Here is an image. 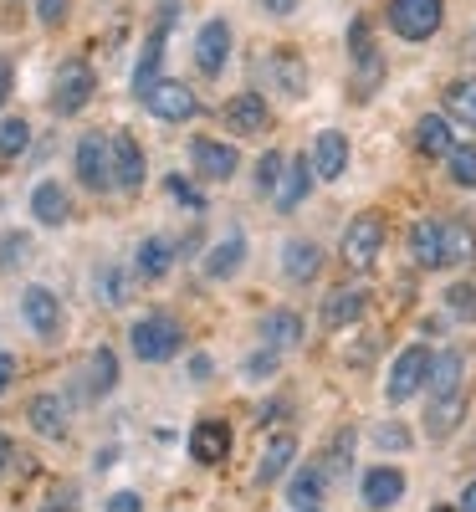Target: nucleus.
I'll list each match as a JSON object with an SVG mask.
<instances>
[{
    "instance_id": "f257e3e1",
    "label": "nucleus",
    "mask_w": 476,
    "mask_h": 512,
    "mask_svg": "<svg viewBox=\"0 0 476 512\" xmlns=\"http://www.w3.org/2000/svg\"><path fill=\"white\" fill-rule=\"evenodd\" d=\"M128 349H134L144 364H169L185 349V328L169 313H144V318H134V328H128Z\"/></svg>"
},
{
    "instance_id": "f03ea898",
    "label": "nucleus",
    "mask_w": 476,
    "mask_h": 512,
    "mask_svg": "<svg viewBox=\"0 0 476 512\" xmlns=\"http://www.w3.org/2000/svg\"><path fill=\"white\" fill-rule=\"evenodd\" d=\"M384 26L395 31L400 41H430L446 26V0H389Z\"/></svg>"
},
{
    "instance_id": "7ed1b4c3",
    "label": "nucleus",
    "mask_w": 476,
    "mask_h": 512,
    "mask_svg": "<svg viewBox=\"0 0 476 512\" xmlns=\"http://www.w3.org/2000/svg\"><path fill=\"white\" fill-rule=\"evenodd\" d=\"M384 236H389L384 216H379V210H364V216H354L349 231H343L338 256H343V262H349L354 272H369V267L379 262V251H384Z\"/></svg>"
},
{
    "instance_id": "20e7f679",
    "label": "nucleus",
    "mask_w": 476,
    "mask_h": 512,
    "mask_svg": "<svg viewBox=\"0 0 476 512\" xmlns=\"http://www.w3.org/2000/svg\"><path fill=\"white\" fill-rule=\"evenodd\" d=\"M430 354L425 344H410V349H400L395 354V364H389V379H384V400L389 405H405V400H415L420 390H425V379H430Z\"/></svg>"
},
{
    "instance_id": "39448f33",
    "label": "nucleus",
    "mask_w": 476,
    "mask_h": 512,
    "mask_svg": "<svg viewBox=\"0 0 476 512\" xmlns=\"http://www.w3.org/2000/svg\"><path fill=\"white\" fill-rule=\"evenodd\" d=\"M93 93H98L93 67L72 57V62H62L57 77H52V113H57V118H72V113H82V108L93 103Z\"/></svg>"
},
{
    "instance_id": "423d86ee",
    "label": "nucleus",
    "mask_w": 476,
    "mask_h": 512,
    "mask_svg": "<svg viewBox=\"0 0 476 512\" xmlns=\"http://www.w3.org/2000/svg\"><path fill=\"white\" fill-rule=\"evenodd\" d=\"M190 164H195L200 180L226 185L236 169H241V154H236V144H221V139H210V134H195V139H190Z\"/></svg>"
},
{
    "instance_id": "0eeeda50",
    "label": "nucleus",
    "mask_w": 476,
    "mask_h": 512,
    "mask_svg": "<svg viewBox=\"0 0 476 512\" xmlns=\"http://www.w3.org/2000/svg\"><path fill=\"white\" fill-rule=\"evenodd\" d=\"M108 159H113V190H123V195L144 190V149H139L134 134L113 128L108 134Z\"/></svg>"
},
{
    "instance_id": "6e6552de",
    "label": "nucleus",
    "mask_w": 476,
    "mask_h": 512,
    "mask_svg": "<svg viewBox=\"0 0 476 512\" xmlns=\"http://www.w3.org/2000/svg\"><path fill=\"white\" fill-rule=\"evenodd\" d=\"M77 180L88 185L93 195L113 190V159H108V134H82L77 139Z\"/></svg>"
},
{
    "instance_id": "1a4fd4ad",
    "label": "nucleus",
    "mask_w": 476,
    "mask_h": 512,
    "mask_svg": "<svg viewBox=\"0 0 476 512\" xmlns=\"http://www.w3.org/2000/svg\"><path fill=\"white\" fill-rule=\"evenodd\" d=\"M262 72L272 77V93H282V98H308V62H302L297 47H272L267 62H262Z\"/></svg>"
},
{
    "instance_id": "9d476101",
    "label": "nucleus",
    "mask_w": 476,
    "mask_h": 512,
    "mask_svg": "<svg viewBox=\"0 0 476 512\" xmlns=\"http://www.w3.org/2000/svg\"><path fill=\"white\" fill-rule=\"evenodd\" d=\"M144 108L159 118V123H190L195 113H200V98L185 88V82H154V88L144 93Z\"/></svg>"
},
{
    "instance_id": "9b49d317",
    "label": "nucleus",
    "mask_w": 476,
    "mask_h": 512,
    "mask_svg": "<svg viewBox=\"0 0 476 512\" xmlns=\"http://www.w3.org/2000/svg\"><path fill=\"white\" fill-rule=\"evenodd\" d=\"M21 318H26V328H31L36 338H57V333H62V297H57L52 287L31 282V287L21 292Z\"/></svg>"
},
{
    "instance_id": "f8f14e48",
    "label": "nucleus",
    "mask_w": 476,
    "mask_h": 512,
    "mask_svg": "<svg viewBox=\"0 0 476 512\" xmlns=\"http://www.w3.org/2000/svg\"><path fill=\"white\" fill-rule=\"evenodd\" d=\"M221 118H226L231 134H241V139H262L267 128H272V103H267L262 93H236V98L221 108Z\"/></svg>"
},
{
    "instance_id": "ddd939ff",
    "label": "nucleus",
    "mask_w": 476,
    "mask_h": 512,
    "mask_svg": "<svg viewBox=\"0 0 476 512\" xmlns=\"http://www.w3.org/2000/svg\"><path fill=\"white\" fill-rule=\"evenodd\" d=\"M231 21H221V16H210L205 26H200V36H195V67L205 72V77H221L226 72V62H231Z\"/></svg>"
},
{
    "instance_id": "4468645a",
    "label": "nucleus",
    "mask_w": 476,
    "mask_h": 512,
    "mask_svg": "<svg viewBox=\"0 0 476 512\" xmlns=\"http://www.w3.org/2000/svg\"><path fill=\"white\" fill-rule=\"evenodd\" d=\"M410 256L420 272H441L446 267V231H441V216H420L410 226Z\"/></svg>"
},
{
    "instance_id": "2eb2a0df",
    "label": "nucleus",
    "mask_w": 476,
    "mask_h": 512,
    "mask_svg": "<svg viewBox=\"0 0 476 512\" xmlns=\"http://www.w3.org/2000/svg\"><path fill=\"white\" fill-rule=\"evenodd\" d=\"M190 456H195L200 466H221V461L231 456V425L215 420V415L195 420V425H190Z\"/></svg>"
},
{
    "instance_id": "dca6fc26",
    "label": "nucleus",
    "mask_w": 476,
    "mask_h": 512,
    "mask_svg": "<svg viewBox=\"0 0 476 512\" xmlns=\"http://www.w3.org/2000/svg\"><path fill=\"white\" fill-rule=\"evenodd\" d=\"M313 175L323 180V185H333V180H343V169H349V139L338 134V128H323V134L313 139Z\"/></svg>"
},
{
    "instance_id": "f3484780",
    "label": "nucleus",
    "mask_w": 476,
    "mask_h": 512,
    "mask_svg": "<svg viewBox=\"0 0 476 512\" xmlns=\"http://www.w3.org/2000/svg\"><path fill=\"white\" fill-rule=\"evenodd\" d=\"M205 277L210 282H226V277H236L241 267H246V231H226L221 241H215L210 251H205Z\"/></svg>"
},
{
    "instance_id": "a211bd4d",
    "label": "nucleus",
    "mask_w": 476,
    "mask_h": 512,
    "mask_svg": "<svg viewBox=\"0 0 476 512\" xmlns=\"http://www.w3.org/2000/svg\"><path fill=\"white\" fill-rule=\"evenodd\" d=\"M169 267H175V241L169 236H144L134 246V277L139 282H164Z\"/></svg>"
},
{
    "instance_id": "6ab92c4d",
    "label": "nucleus",
    "mask_w": 476,
    "mask_h": 512,
    "mask_svg": "<svg viewBox=\"0 0 476 512\" xmlns=\"http://www.w3.org/2000/svg\"><path fill=\"white\" fill-rule=\"evenodd\" d=\"M364 308H369V292L364 287H333L328 297H323V328H354L359 318H364Z\"/></svg>"
},
{
    "instance_id": "aec40b11",
    "label": "nucleus",
    "mask_w": 476,
    "mask_h": 512,
    "mask_svg": "<svg viewBox=\"0 0 476 512\" xmlns=\"http://www.w3.org/2000/svg\"><path fill=\"white\" fill-rule=\"evenodd\" d=\"M282 272H287V282H302V287H308V282L323 272V246L308 241V236H292V241L282 246Z\"/></svg>"
},
{
    "instance_id": "412c9836",
    "label": "nucleus",
    "mask_w": 476,
    "mask_h": 512,
    "mask_svg": "<svg viewBox=\"0 0 476 512\" xmlns=\"http://www.w3.org/2000/svg\"><path fill=\"white\" fill-rule=\"evenodd\" d=\"M31 216H36V226H67V221H72V195H67V185L41 180V185L31 190Z\"/></svg>"
},
{
    "instance_id": "4be33fe9",
    "label": "nucleus",
    "mask_w": 476,
    "mask_h": 512,
    "mask_svg": "<svg viewBox=\"0 0 476 512\" xmlns=\"http://www.w3.org/2000/svg\"><path fill=\"white\" fill-rule=\"evenodd\" d=\"M292 461H297V436H292V431H277V436L262 446V461H256V482H262V487L282 482V477L292 472Z\"/></svg>"
},
{
    "instance_id": "5701e85b",
    "label": "nucleus",
    "mask_w": 476,
    "mask_h": 512,
    "mask_svg": "<svg viewBox=\"0 0 476 512\" xmlns=\"http://www.w3.org/2000/svg\"><path fill=\"white\" fill-rule=\"evenodd\" d=\"M461 420H466V390L441 395V400H430V410H425V436L430 441H451L461 431Z\"/></svg>"
},
{
    "instance_id": "b1692460",
    "label": "nucleus",
    "mask_w": 476,
    "mask_h": 512,
    "mask_svg": "<svg viewBox=\"0 0 476 512\" xmlns=\"http://www.w3.org/2000/svg\"><path fill=\"white\" fill-rule=\"evenodd\" d=\"M302 333H308V323H302L297 308H272V313L262 318V344L277 349V354L297 349V344H302Z\"/></svg>"
},
{
    "instance_id": "393cba45",
    "label": "nucleus",
    "mask_w": 476,
    "mask_h": 512,
    "mask_svg": "<svg viewBox=\"0 0 476 512\" xmlns=\"http://www.w3.org/2000/svg\"><path fill=\"white\" fill-rule=\"evenodd\" d=\"M405 497V472L400 466H369L364 472V507L384 512V507H395Z\"/></svg>"
},
{
    "instance_id": "a878e982",
    "label": "nucleus",
    "mask_w": 476,
    "mask_h": 512,
    "mask_svg": "<svg viewBox=\"0 0 476 512\" xmlns=\"http://www.w3.org/2000/svg\"><path fill=\"white\" fill-rule=\"evenodd\" d=\"M461 374H466V354H461V349H441L436 359H430V379H425L430 400H441V395H456V390H466V384H461Z\"/></svg>"
},
{
    "instance_id": "bb28decb",
    "label": "nucleus",
    "mask_w": 476,
    "mask_h": 512,
    "mask_svg": "<svg viewBox=\"0 0 476 512\" xmlns=\"http://www.w3.org/2000/svg\"><path fill=\"white\" fill-rule=\"evenodd\" d=\"M26 420H31L36 436L62 441V436H67V400H62V395H36V400L26 405Z\"/></svg>"
},
{
    "instance_id": "cd10ccee",
    "label": "nucleus",
    "mask_w": 476,
    "mask_h": 512,
    "mask_svg": "<svg viewBox=\"0 0 476 512\" xmlns=\"http://www.w3.org/2000/svg\"><path fill=\"white\" fill-rule=\"evenodd\" d=\"M415 149H420L425 159H446V154L456 149L451 118H446V113H425V118L415 123Z\"/></svg>"
},
{
    "instance_id": "c85d7f7f",
    "label": "nucleus",
    "mask_w": 476,
    "mask_h": 512,
    "mask_svg": "<svg viewBox=\"0 0 476 512\" xmlns=\"http://www.w3.org/2000/svg\"><path fill=\"white\" fill-rule=\"evenodd\" d=\"M308 190H313V159H308V154H297V159H287V169H282L277 210H297L302 200H308Z\"/></svg>"
},
{
    "instance_id": "c756f323",
    "label": "nucleus",
    "mask_w": 476,
    "mask_h": 512,
    "mask_svg": "<svg viewBox=\"0 0 476 512\" xmlns=\"http://www.w3.org/2000/svg\"><path fill=\"white\" fill-rule=\"evenodd\" d=\"M441 231H446V267L476 262V226L466 216H441Z\"/></svg>"
},
{
    "instance_id": "7c9ffc66",
    "label": "nucleus",
    "mask_w": 476,
    "mask_h": 512,
    "mask_svg": "<svg viewBox=\"0 0 476 512\" xmlns=\"http://www.w3.org/2000/svg\"><path fill=\"white\" fill-rule=\"evenodd\" d=\"M164 26H154L149 31V41H144V52H139V67H134V93H139V103H144V93L159 82V67H164Z\"/></svg>"
},
{
    "instance_id": "2f4dec72",
    "label": "nucleus",
    "mask_w": 476,
    "mask_h": 512,
    "mask_svg": "<svg viewBox=\"0 0 476 512\" xmlns=\"http://www.w3.org/2000/svg\"><path fill=\"white\" fill-rule=\"evenodd\" d=\"M323 492H328V472L313 461V466H297V472H292L287 502H292V507H318V502H323Z\"/></svg>"
},
{
    "instance_id": "473e14b6",
    "label": "nucleus",
    "mask_w": 476,
    "mask_h": 512,
    "mask_svg": "<svg viewBox=\"0 0 476 512\" xmlns=\"http://www.w3.org/2000/svg\"><path fill=\"white\" fill-rule=\"evenodd\" d=\"M354 446H359V436H354V425H343V431H333V441H328V451L318 456V466L328 472V482H338L343 472L354 466Z\"/></svg>"
},
{
    "instance_id": "72a5a7b5",
    "label": "nucleus",
    "mask_w": 476,
    "mask_h": 512,
    "mask_svg": "<svg viewBox=\"0 0 476 512\" xmlns=\"http://www.w3.org/2000/svg\"><path fill=\"white\" fill-rule=\"evenodd\" d=\"M446 118L461 128H476V77H461L446 88Z\"/></svg>"
},
{
    "instance_id": "f704fd0d",
    "label": "nucleus",
    "mask_w": 476,
    "mask_h": 512,
    "mask_svg": "<svg viewBox=\"0 0 476 512\" xmlns=\"http://www.w3.org/2000/svg\"><path fill=\"white\" fill-rule=\"evenodd\" d=\"M113 384H118V359H113V349H93V354H88V395L103 400Z\"/></svg>"
},
{
    "instance_id": "c9c22d12",
    "label": "nucleus",
    "mask_w": 476,
    "mask_h": 512,
    "mask_svg": "<svg viewBox=\"0 0 476 512\" xmlns=\"http://www.w3.org/2000/svg\"><path fill=\"white\" fill-rule=\"evenodd\" d=\"M31 149V123L16 113V118H0V164H11Z\"/></svg>"
},
{
    "instance_id": "e433bc0d",
    "label": "nucleus",
    "mask_w": 476,
    "mask_h": 512,
    "mask_svg": "<svg viewBox=\"0 0 476 512\" xmlns=\"http://www.w3.org/2000/svg\"><path fill=\"white\" fill-rule=\"evenodd\" d=\"M93 292L103 297L108 308H123L128 303V272L123 267H98L93 272Z\"/></svg>"
},
{
    "instance_id": "4c0bfd02",
    "label": "nucleus",
    "mask_w": 476,
    "mask_h": 512,
    "mask_svg": "<svg viewBox=\"0 0 476 512\" xmlns=\"http://www.w3.org/2000/svg\"><path fill=\"white\" fill-rule=\"evenodd\" d=\"M446 175L461 185V190H476V144H456L446 154Z\"/></svg>"
},
{
    "instance_id": "58836bf2",
    "label": "nucleus",
    "mask_w": 476,
    "mask_h": 512,
    "mask_svg": "<svg viewBox=\"0 0 476 512\" xmlns=\"http://www.w3.org/2000/svg\"><path fill=\"white\" fill-rule=\"evenodd\" d=\"M446 313L461 323H476V282H456L446 287Z\"/></svg>"
},
{
    "instance_id": "ea45409f",
    "label": "nucleus",
    "mask_w": 476,
    "mask_h": 512,
    "mask_svg": "<svg viewBox=\"0 0 476 512\" xmlns=\"http://www.w3.org/2000/svg\"><path fill=\"white\" fill-rule=\"evenodd\" d=\"M31 256V236L26 231H11V236H0V272H16L21 262Z\"/></svg>"
},
{
    "instance_id": "a19ab883",
    "label": "nucleus",
    "mask_w": 476,
    "mask_h": 512,
    "mask_svg": "<svg viewBox=\"0 0 476 512\" xmlns=\"http://www.w3.org/2000/svg\"><path fill=\"white\" fill-rule=\"evenodd\" d=\"M282 169H287V159H282L277 149H272V154H262V159H256V190H262V195H277Z\"/></svg>"
},
{
    "instance_id": "79ce46f5",
    "label": "nucleus",
    "mask_w": 476,
    "mask_h": 512,
    "mask_svg": "<svg viewBox=\"0 0 476 512\" xmlns=\"http://www.w3.org/2000/svg\"><path fill=\"white\" fill-rule=\"evenodd\" d=\"M164 185H169V195H175V200H180L185 210H195V216H205V195H200V190H195V185H190L185 175H169Z\"/></svg>"
},
{
    "instance_id": "37998d69",
    "label": "nucleus",
    "mask_w": 476,
    "mask_h": 512,
    "mask_svg": "<svg viewBox=\"0 0 476 512\" xmlns=\"http://www.w3.org/2000/svg\"><path fill=\"white\" fill-rule=\"evenodd\" d=\"M67 11H72V0H36V21L41 26H62Z\"/></svg>"
},
{
    "instance_id": "c03bdc74",
    "label": "nucleus",
    "mask_w": 476,
    "mask_h": 512,
    "mask_svg": "<svg viewBox=\"0 0 476 512\" xmlns=\"http://www.w3.org/2000/svg\"><path fill=\"white\" fill-rule=\"evenodd\" d=\"M374 441H379L384 451H405V446H410V431H405V425H379Z\"/></svg>"
},
{
    "instance_id": "a18cd8bd",
    "label": "nucleus",
    "mask_w": 476,
    "mask_h": 512,
    "mask_svg": "<svg viewBox=\"0 0 476 512\" xmlns=\"http://www.w3.org/2000/svg\"><path fill=\"white\" fill-rule=\"evenodd\" d=\"M246 374H251V379L277 374V349H267V344H262V354H251V359H246Z\"/></svg>"
},
{
    "instance_id": "49530a36",
    "label": "nucleus",
    "mask_w": 476,
    "mask_h": 512,
    "mask_svg": "<svg viewBox=\"0 0 476 512\" xmlns=\"http://www.w3.org/2000/svg\"><path fill=\"white\" fill-rule=\"evenodd\" d=\"M103 512H144V497H139V492H113V497L103 502Z\"/></svg>"
},
{
    "instance_id": "de8ad7c7",
    "label": "nucleus",
    "mask_w": 476,
    "mask_h": 512,
    "mask_svg": "<svg viewBox=\"0 0 476 512\" xmlns=\"http://www.w3.org/2000/svg\"><path fill=\"white\" fill-rule=\"evenodd\" d=\"M11 88H16V67H11V57H6V52H0V108H6Z\"/></svg>"
},
{
    "instance_id": "09e8293b",
    "label": "nucleus",
    "mask_w": 476,
    "mask_h": 512,
    "mask_svg": "<svg viewBox=\"0 0 476 512\" xmlns=\"http://www.w3.org/2000/svg\"><path fill=\"white\" fill-rule=\"evenodd\" d=\"M11 379H16V359H11L6 349H0V395L11 390Z\"/></svg>"
},
{
    "instance_id": "8fccbe9b",
    "label": "nucleus",
    "mask_w": 476,
    "mask_h": 512,
    "mask_svg": "<svg viewBox=\"0 0 476 512\" xmlns=\"http://www.w3.org/2000/svg\"><path fill=\"white\" fill-rule=\"evenodd\" d=\"M297 6H302V0H262V11H267V16H292Z\"/></svg>"
},
{
    "instance_id": "3c124183",
    "label": "nucleus",
    "mask_w": 476,
    "mask_h": 512,
    "mask_svg": "<svg viewBox=\"0 0 476 512\" xmlns=\"http://www.w3.org/2000/svg\"><path fill=\"white\" fill-rule=\"evenodd\" d=\"M41 512H72V492H52Z\"/></svg>"
},
{
    "instance_id": "603ef678",
    "label": "nucleus",
    "mask_w": 476,
    "mask_h": 512,
    "mask_svg": "<svg viewBox=\"0 0 476 512\" xmlns=\"http://www.w3.org/2000/svg\"><path fill=\"white\" fill-rule=\"evenodd\" d=\"M190 374H195V379H210V359L195 354V359H190Z\"/></svg>"
},
{
    "instance_id": "864d4df0",
    "label": "nucleus",
    "mask_w": 476,
    "mask_h": 512,
    "mask_svg": "<svg viewBox=\"0 0 476 512\" xmlns=\"http://www.w3.org/2000/svg\"><path fill=\"white\" fill-rule=\"evenodd\" d=\"M461 512H476V482H471V487L461 492Z\"/></svg>"
},
{
    "instance_id": "5fc2aeb1",
    "label": "nucleus",
    "mask_w": 476,
    "mask_h": 512,
    "mask_svg": "<svg viewBox=\"0 0 476 512\" xmlns=\"http://www.w3.org/2000/svg\"><path fill=\"white\" fill-rule=\"evenodd\" d=\"M11 456H16V446H11L6 436H0V472H6V461H11Z\"/></svg>"
},
{
    "instance_id": "6e6d98bb",
    "label": "nucleus",
    "mask_w": 476,
    "mask_h": 512,
    "mask_svg": "<svg viewBox=\"0 0 476 512\" xmlns=\"http://www.w3.org/2000/svg\"><path fill=\"white\" fill-rule=\"evenodd\" d=\"M292 512H318V507H292Z\"/></svg>"
},
{
    "instance_id": "4d7b16f0",
    "label": "nucleus",
    "mask_w": 476,
    "mask_h": 512,
    "mask_svg": "<svg viewBox=\"0 0 476 512\" xmlns=\"http://www.w3.org/2000/svg\"><path fill=\"white\" fill-rule=\"evenodd\" d=\"M430 512H451V507H430Z\"/></svg>"
}]
</instances>
